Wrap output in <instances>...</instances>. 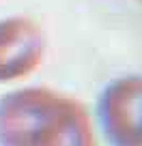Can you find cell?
I'll list each match as a JSON object with an SVG mask.
<instances>
[{"instance_id":"cell-1","label":"cell","mask_w":142,"mask_h":146,"mask_svg":"<svg viewBox=\"0 0 142 146\" xmlns=\"http://www.w3.org/2000/svg\"><path fill=\"white\" fill-rule=\"evenodd\" d=\"M0 146H95L88 110L50 88H17L0 97Z\"/></svg>"},{"instance_id":"cell-2","label":"cell","mask_w":142,"mask_h":146,"mask_svg":"<svg viewBox=\"0 0 142 146\" xmlns=\"http://www.w3.org/2000/svg\"><path fill=\"white\" fill-rule=\"evenodd\" d=\"M97 123L110 146H142V75H125L97 99Z\"/></svg>"},{"instance_id":"cell-3","label":"cell","mask_w":142,"mask_h":146,"mask_svg":"<svg viewBox=\"0 0 142 146\" xmlns=\"http://www.w3.org/2000/svg\"><path fill=\"white\" fill-rule=\"evenodd\" d=\"M43 58V36L26 19L0 22V84L26 78Z\"/></svg>"}]
</instances>
